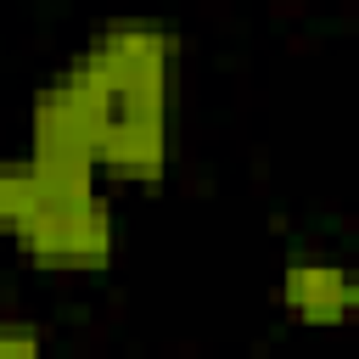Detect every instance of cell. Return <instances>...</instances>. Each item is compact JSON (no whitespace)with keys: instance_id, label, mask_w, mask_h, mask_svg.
<instances>
[{"instance_id":"cell-3","label":"cell","mask_w":359,"mask_h":359,"mask_svg":"<svg viewBox=\"0 0 359 359\" xmlns=\"http://www.w3.org/2000/svg\"><path fill=\"white\" fill-rule=\"evenodd\" d=\"M280 303L303 325H342L359 309V286L342 269V258L314 252V247H297L280 264Z\"/></svg>"},{"instance_id":"cell-2","label":"cell","mask_w":359,"mask_h":359,"mask_svg":"<svg viewBox=\"0 0 359 359\" xmlns=\"http://www.w3.org/2000/svg\"><path fill=\"white\" fill-rule=\"evenodd\" d=\"M17 252L39 269H67V275H95L118 252V219L107 191L84 196H39L34 213L17 224Z\"/></svg>"},{"instance_id":"cell-1","label":"cell","mask_w":359,"mask_h":359,"mask_svg":"<svg viewBox=\"0 0 359 359\" xmlns=\"http://www.w3.org/2000/svg\"><path fill=\"white\" fill-rule=\"evenodd\" d=\"M180 34L157 17L101 22L56 79L95 123V168L157 185L168 168V90H174Z\"/></svg>"},{"instance_id":"cell-5","label":"cell","mask_w":359,"mask_h":359,"mask_svg":"<svg viewBox=\"0 0 359 359\" xmlns=\"http://www.w3.org/2000/svg\"><path fill=\"white\" fill-rule=\"evenodd\" d=\"M0 359H45V331L28 320H0Z\"/></svg>"},{"instance_id":"cell-4","label":"cell","mask_w":359,"mask_h":359,"mask_svg":"<svg viewBox=\"0 0 359 359\" xmlns=\"http://www.w3.org/2000/svg\"><path fill=\"white\" fill-rule=\"evenodd\" d=\"M34 202H39V174H34L28 151H22V157H0V236H6V241H11L17 224L34 213Z\"/></svg>"}]
</instances>
